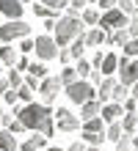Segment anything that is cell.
Masks as SVG:
<instances>
[{"mask_svg":"<svg viewBox=\"0 0 138 151\" xmlns=\"http://www.w3.org/2000/svg\"><path fill=\"white\" fill-rule=\"evenodd\" d=\"M130 39L133 36H130V30H127V28H116V30H110L108 36H105V44H122V47H124Z\"/></svg>","mask_w":138,"mask_h":151,"instance_id":"cell-15","label":"cell"},{"mask_svg":"<svg viewBox=\"0 0 138 151\" xmlns=\"http://www.w3.org/2000/svg\"><path fill=\"white\" fill-rule=\"evenodd\" d=\"M119 8L127 14V17H133L135 11H138V6H135V0H119Z\"/></svg>","mask_w":138,"mask_h":151,"instance_id":"cell-33","label":"cell"},{"mask_svg":"<svg viewBox=\"0 0 138 151\" xmlns=\"http://www.w3.org/2000/svg\"><path fill=\"white\" fill-rule=\"evenodd\" d=\"M17 93H20V99H22L25 104H28V102H33V88H31V85H25V83H22L20 88H17Z\"/></svg>","mask_w":138,"mask_h":151,"instance_id":"cell-32","label":"cell"},{"mask_svg":"<svg viewBox=\"0 0 138 151\" xmlns=\"http://www.w3.org/2000/svg\"><path fill=\"white\" fill-rule=\"evenodd\" d=\"M86 151H99V146H88V148H86Z\"/></svg>","mask_w":138,"mask_h":151,"instance_id":"cell-51","label":"cell"},{"mask_svg":"<svg viewBox=\"0 0 138 151\" xmlns=\"http://www.w3.org/2000/svg\"><path fill=\"white\" fill-rule=\"evenodd\" d=\"M91 69H94V66H91L86 58H77V77H80V80L91 77Z\"/></svg>","mask_w":138,"mask_h":151,"instance_id":"cell-27","label":"cell"},{"mask_svg":"<svg viewBox=\"0 0 138 151\" xmlns=\"http://www.w3.org/2000/svg\"><path fill=\"white\" fill-rule=\"evenodd\" d=\"M133 151H135V148H133Z\"/></svg>","mask_w":138,"mask_h":151,"instance_id":"cell-57","label":"cell"},{"mask_svg":"<svg viewBox=\"0 0 138 151\" xmlns=\"http://www.w3.org/2000/svg\"><path fill=\"white\" fill-rule=\"evenodd\" d=\"M122 107H124V113H135V110H138V99H133V96H130Z\"/></svg>","mask_w":138,"mask_h":151,"instance_id":"cell-39","label":"cell"},{"mask_svg":"<svg viewBox=\"0 0 138 151\" xmlns=\"http://www.w3.org/2000/svg\"><path fill=\"white\" fill-rule=\"evenodd\" d=\"M22 83H25V80L20 74V69H8V85H11V88H20Z\"/></svg>","mask_w":138,"mask_h":151,"instance_id":"cell-31","label":"cell"},{"mask_svg":"<svg viewBox=\"0 0 138 151\" xmlns=\"http://www.w3.org/2000/svg\"><path fill=\"white\" fill-rule=\"evenodd\" d=\"M66 151H86V143H72Z\"/></svg>","mask_w":138,"mask_h":151,"instance_id":"cell-47","label":"cell"},{"mask_svg":"<svg viewBox=\"0 0 138 151\" xmlns=\"http://www.w3.org/2000/svg\"><path fill=\"white\" fill-rule=\"evenodd\" d=\"M105 36H108V33L102 28H94V30L86 33V44H88V47H99V44H105Z\"/></svg>","mask_w":138,"mask_h":151,"instance_id":"cell-18","label":"cell"},{"mask_svg":"<svg viewBox=\"0 0 138 151\" xmlns=\"http://www.w3.org/2000/svg\"><path fill=\"white\" fill-rule=\"evenodd\" d=\"M31 8H33V14H36V17H44V19H61L58 11H55V8H47L44 3H33Z\"/></svg>","mask_w":138,"mask_h":151,"instance_id":"cell-19","label":"cell"},{"mask_svg":"<svg viewBox=\"0 0 138 151\" xmlns=\"http://www.w3.org/2000/svg\"><path fill=\"white\" fill-rule=\"evenodd\" d=\"M47 151H64V148H58V146H53V148H47Z\"/></svg>","mask_w":138,"mask_h":151,"instance_id":"cell-52","label":"cell"},{"mask_svg":"<svg viewBox=\"0 0 138 151\" xmlns=\"http://www.w3.org/2000/svg\"><path fill=\"white\" fill-rule=\"evenodd\" d=\"M64 88H66V96H69L75 104H86V102H91V99H97L94 85L86 83V80H75L72 85H64Z\"/></svg>","mask_w":138,"mask_h":151,"instance_id":"cell-3","label":"cell"},{"mask_svg":"<svg viewBox=\"0 0 138 151\" xmlns=\"http://www.w3.org/2000/svg\"><path fill=\"white\" fill-rule=\"evenodd\" d=\"M99 72H102L105 77H113L119 72V55H113V52H105L102 58V66H99Z\"/></svg>","mask_w":138,"mask_h":151,"instance_id":"cell-13","label":"cell"},{"mask_svg":"<svg viewBox=\"0 0 138 151\" xmlns=\"http://www.w3.org/2000/svg\"><path fill=\"white\" fill-rule=\"evenodd\" d=\"M55 121H58V129L61 132H77L80 129V115L72 113V110H66V107L55 110Z\"/></svg>","mask_w":138,"mask_h":151,"instance_id":"cell-8","label":"cell"},{"mask_svg":"<svg viewBox=\"0 0 138 151\" xmlns=\"http://www.w3.org/2000/svg\"><path fill=\"white\" fill-rule=\"evenodd\" d=\"M86 8V0H69V14L77 17V11H83Z\"/></svg>","mask_w":138,"mask_h":151,"instance_id":"cell-36","label":"cell"},{"mask_svg":"<svg viewBox=\"0 0 138 151\" xmlns=\"http://www.w3.org/2000/svg\"><path fill=\"white\" fill-rule=\"evenodd\" d=\"M11 115H17L25 129H33V132H42L44 137L55 135V127H53V110L50 104H36V102H28L25 107H14Z\"/></svg>","mask_w":138,"mask_h":151,"instance_id":"cell-1","label":"cell"},{"mask_svg":"<svg viewBox=\"0 0 138 151\" xmlns=\"http://www.w3.org/2000/svg\"><path fill=\"white\" fill-rule=\"evenodd\" d=\"M119 77H122V85L130 88L135 80H138V58H130L124 66H119Z\"/></svg>","mask_w":138,"mask_h":151,"instance_id":"cell-9","label":"cell"},{"mask_svg":"<svg viewBox=\"0 0 138 151\" xmlns=\"http://www.w3.org/2000/svg\"><path fill=\"white\" fill-rule=\"evenodd\" d=\"M39 83H42V80H39V77H33V74H28V80H25V85H31L33 91H39Z\"/></svg>","mask_w":138,"mask_h":151,"instance_id":"cell-42","label":"cell"},{"mask_svg":"<svg viewBox=\"0 0 138 151\" xmlns=\"http://www.w3.org/2000/svg\"><path fill=\"white\" fill-rule=\"evenodd\" d=\"M25 11L22 0H0V14H6L8 19H20Z\"/></svg>","mask_w":138,"mask_h":151,"instance_id":"cell-10","label":"cell"},{"mask_svg":"<svg viewBox=\"0 0 138 151\" xmlns=\"http://www.w3.org/2000/svg\"><path fill=\"white\" fill-rule=\"evenodd\" d=\"M47 8H55V11H61V8H66L69 6V0H42Z\"/></svg>","mask_w":138,"mask_h":151,"instance_id":"cell-35","label":"cell"},{"mask_svg":"<svg viewBox=\"0 0 138 151\" xmlns=\"http://www.w3.org/2000/svg\"><path fill=\"white\" fill-rule=\"evenodd\" d=\"M0 60H3L8 69L17 66V60H20V58H17V50L14 47H0Z\"/></svg>","mask_w":138,"mask_h":151,"instance_id":"cell-22","label":"cell"},{"mask_svg":"<svg viewBox=\"0 0 138 151\" xmlns=\"http://www.w3.org/2000/svg\"><path fill=\"white\" fill-rule=\"evenodd\" d=\"M99 115H102V121L110 124V121H119L124 115V107L119 102H108V104H102V113H99Z\"/></svg>","mask_w":138,"mask_h":151,"instance_id":"cell-11","label":"cell"},{"mask_svg":"<svg viewBox=\"0 0 138 151\" xmlns=\"http://www.w3.org/2000/svg\"><path fill=\"white\" fill-rule=\"evenodd\" d=\"M102 113V102L99 99H91L86 104H80V121H88V118H97Z\"/></svg>","mask_w":138,"mask_h":151,"instance_id":"cell-12","label":"cell"},{"mask_svg":"<svg viewBox=\"0 0 138 151\" xmlns=\"http://www.w3.org/2000/svg\"><path fill=\"white\" fill-rule=\"evenodd\" d=\"M135 127H138V115H135V113H124V115H122V129L133 135Z\"/></svg>","mask_w":138,"mask_h":151,"instance_id":"cell-24","label":"cell"},{"mask_svg":"<svg viewBox=\"0 0 138 151\" xmlns=\"http://www.w3.org/2000/svg\"><path fill=\"white\" fill-rule=\"evenodd\" d=\"M133 148H135V151H138V137H133Z\"/></svg>","mask_w":138,"mask_h":151,"instance_id":"cell-50","label":"cell"},{"mask_svg":"<svg viewBox=\"0 0 138 151\" xmlns=\"http://www.w3.org/2000/svg\"><path fill=\"white\" fill-rule=\"evenodd\" d=\"M28 72H31L33 77L44 80V77H47V66H44V63H31V69H28Z\"/></svg>","mask_w":138,"mask_h":151,"instance_id":"cell-34","label":"cell"},{"mask_svg":"<svg viewBox=\"0 0 138 151\" xmlns=\"http://www.w3.org/2000/svg\"><path fill=\"white\" fill-rule=\"evenodd\" d=\"M127 22H130V17H127L122 8H108V11H102V17H99V28L102 30H116V28H127Z\"/></svg>","mask_w":138,"mask_h":151,"instance_id":"cell-4","label":"cell"},{"mask_svg":"<svg viewBox=\"0 0 138 151\" xmlns=\"http://www.w3.org/2000/svg\"><path fill=\"white\" fill-rule=\"evenodd\" d=\"M58 60H61V63H69V60H72V52L69 50H58Z\"/></svg>","mask_w":138,"mask_h":151,"instance_id":"cell-44","label":"cell"},{"mask_svg":"<svg viewBox=\"0 0 138 151\" xmlns=\"http://www.w3.org/2000/svg\"><path fill=\"white\" fill-rule=\"evenodd\" d=\"M8 132H25V124L20 118H11V124H8Z\"/></svg>","mask_w":138,"mask_h":151,"instance_id":"cell-38","label":"cell"},{"mask_svg":"<svg viewBox=\"0 0 138 151\" xmlns=\"http://www.w3.org/2000/svg\"><path fill=\"white\" fill-rule=\"evenodd\" d=\"M0 124H3V110H0Z\"/></svg>","mask_w":138,"mask_h":151,"instance_id":"cell-54","label":"cell"},{"mask_svg":"<svg viewBox=\"0 0 138 151\" xmlns=\"http://www.w3.org/2000/svg\"><path fill=\"white\" fill-rule=\"evenodd\" d=\"M102 58H105V52H97V55H94V60H91V66H94V69H99V66H102Z\"/></svg>","mask_w":138,"mask_h":151,"instance_id":"cell-46","label":"cell"},{"mask_svg":"<svg viewBox=\"0 0 138 151\" xmlns=\"http://www.w3.org/2000/svg\"><path fill=\"white\" fill-rule=\"evenodd\" d=\"M133 99H138V80L133 83Z\"/></svg>","mask_w":138,"mask_h":151,"instance_id":"cell-49","label":"cell"},{"mask_svg":"<svg viewBox=\"0 0 138 151\" xmlns=\"http://www.w3.org/2000/svg\"><path fill=\"white\" fill-rule=\"evenodd\" d=\"M135 115H138V110H135Z\"/></svg>","mask_w":138,"mask_h":151,"instance_id":"cell-56","label":"cell"},{"mask_svg":"<svg viewBox=\"0 0 138 151\" xmlns=\"http://www.w3.org/2000/svg\"><path fill=\"white\" fill-rule=\"evenodd\" d=\"M61 88H64V83H61V77H44L42 83H39V93H42V99H44V104H53L55 102V96L61 93Z\"/></svg>","mask_w":138,"mask_h":151,"instance_id":"cell-6","label":"cell"},{"mask_svg":"<svg viewBox=\"0 0 138 151\" xmlns=\"http://www.w3.org/2000/svg\"><path fill=\"white\" fill-rule=\"evenodd\" d=\"M17 69H20V72H28V69H31V60H28V58H20V60H17Z\"/></svg>","mask_w":138,"mask_h":151,"instance_id":"cell-45","label":"cell"},{"mask_svg":"<svg viewBox=\"0 0 138 151\" xmlns=\"http://www.w3.org/2000/svg\"><path fill=\"white\" fill-rule=\"evenodd\" d=\"M8 88H11V85H8V77L3 80V77H0V93H6L8 91Z\"/></svg>","mask_w":138,"mask_h":151,"instance_id":"cell-48","label":"cell"},{"mask_svg":"<svg viewBox=\"0 0 138 151\" xmlns=\"http://www.w3.org/2000/svg\"><path fill=\"white\" fill-rule=\"evenodd\" d=\"M105 121H102V115H97V118H88V121H83V132H105Z\"/></svg>","mask_w":138,"mask_h":151,"instance_id":"cell-21","label":"cell"},{"mask_svg":"<svg viewBox=\"0 0 138 151\" xmlns=\"http://www.w3.org/2000/svg\"><path fill=\"white\" fill-rule=\"evenodd\" d=\"M0 151H17L14 132H8V129H0Z\"/></svg>","mask_w":138,"mask_h":151,"instance_id":"cell-17","label":"cell"},{"mask_svg":"<svg viewBox=\"0 0 138 151\" xmlns=\"http://www.w3.org/2000/svg\"><path fill=\"white\" fill-rule=\"evenodd\" d=\"M127 30H130V36H138V11L130 17V22H127Z\"/></svg>","mask_w":138,"mask_h":151,"instance_id":"cell-37","label":"cell"},{"mask_svg":"<svg viewBox=\"0 0 138 151\" xmlns=\"http://www.w3.org/2000/svg\"><path fill=\"white\" fill-rule=\"evenodd\" d=\"M3 96H6V102H8V104H14L17 99H20V93H17V88H8V91H6Z\"/></svg>","mask_w":138,"mask_h":151,"instance_id":"cell-41","label":"cell"},{"mask_svg":"<svg viewBox=\"0 0 138 151\" xmlns=\"http://www.w3.org/2000/svg\"><path fill=\"white\" fill-rule=\"evenodd\" d=\"M122 50H124V55H130V58H138V36H133V39L127 41Z\"/></svg>","mask_w":138,"mask_h":151,"instance_id":"cell-30","label":"cell"},{"mask_svg":"<svg viewBox=\"0 0 138 151\" xmlns=\"http://www.w3.org/2000/svg\"><path fill=\"white\" fill-rule=\"evenodd\" d=\"M36 41V55H39L42 60H53V58H58V44H55V39L53 36H47V33H44V36H39V39H33Z\"/></svg>","mask_w":138,"mask_h":151,"instance_id":"cell-7","label":"cell"},{"mask_svg":"<svg viewBox=\"0 0 138 151\" xmlns=\"http://www.w3.org/2000/svg\"><path fill=\"white\" fill-rule=\"evenodd\" d=\"M44 143H47V137H44V135H33V137H28L20 148H22V151H39Z\"/></svg>","mask_w":138,"mask_h":151,"instance_id":"cell-20","label":"cell"},{"mask_svg":"<svg viewBox=\"0 0 138 151\" xmlns=\"http://www.w3.org/2000/svg\"><path fill=\"white\" fill-rule=\"evenodd\" d=\"M83 140H86L88 146H102L108 140V135L105 132H83Z\"/></svg>","mask_w":138,"mask_h":151,"instance_id":"cell-23","label":"cell"},{"mask_svg":"<svg viewBox=\"0 0 138 151\" xmlns=\"http://www.w3.org/2000/svg\"><path fill=\"white\" fill-rule=\"evenodd\" d=\"M80 19L86 22V25H97L99 22V11H97V8H83V17H80Z\"/></svg>","mask_w":138,"mask_h":151,"instance_id":"cell-28","label":"cell"},{"mask_svg":"<svg viewBox=\"0 0 138 151\" xmlns=\"http://www.w3.org/2000/svg\"><path fill=\"white\" fill-rule=\"evenodd\" d=\"M86 33H80L77 39H72L69 41V52H72V58H83V52H86Z\"/></svg>","mask_w":138,"mask_h":151,"instance_id":"cell-16","label":"cell"},{"mask_svg":"<svg viewBox=\"0 0 138 151\" xmlns=\"http://www.w3.org/2000/svg\"><path fill=\"white\" fill-rule=\"evenodd\" d=\"M86 3H99V0H86Z\"/></svg>","mask_w":138,"mask_h":151,"instance_id":"cell-53","label":"cell"},{"mask_svg":"<svg viewBox=\"0 0 138 151\" xmlns=\"http://www.w3.org/2000/svg\"><path fill=\"white\" fill-rule=\"evenodd\" d=\"M135 6H138V0H135Z\"/></svg>","mask_w":138,"mask_h":151,"instance_id":"cell-55","label":"cell"},{"mask_svg":"<svg viewBox=\"0 0 138 151\" xmlns=\"http://www.w3.org/2000/svg\"><path fill=\"white\" fill-rule=\"evenodd\" d=\"M113 88H116V80H113V77H102V83H99V91H97V96H99V102H102V104L110 102V93H113Z\"/></svg>","mask_w":138,"mask_h":151,"instance_id":"cell-14","label":"cell"},{"mask_svg":"<svg viewBox=\"0 0 138 151\" xmlns=\"http://www.w3.org/2000/svg\"><path fill=\"white\" fill-rule=\"evenodd\" d=\"M116 3H119V0H99V8H102V11H108V8H116Z\"/></svg>","mask_w":138,"mask_h":151,"instance_id":"cell-43","label":"cell"},{"mask_svg":"<svg viewBox=\"0 0 138 151\" xmlns=\"http://www.w3.org/2000/svg\"><path fill=\"white\" fill-rule=\"evenodd\" d=\"M28 33H31V25L22 22V19H14V22H8V25H0V41H6V44H11L17 39H25Z\"/></svg>","mask_w":138,"mask_h":151,"instance_id":"cell-5","label":"cell"},{"mask_svg":"<svg viewBox=\"0 0 138 151\" xmlns=\"http://www.w3.org/2000/svg\"><path fill=\"white\" fill-rule=\"evenodd\" d=\"M20 50H22V52H33V50H36V41H31V39L25 36V39H22V44H20Z\"/></svg>","mask_w":138,"mask_h":151,"instance_id":"cell-40","label":"cell"},{"mask_svg":"<svg viewBox=\"0 0 138 151\" xmlns=\"http://www.w3.org/2000/svg\"><path fill=\"white\" fill-rule=\"evenodd\" d=\"M80 33H86V22H83L80 17L66 14V17H61V19L55 22V44H58V47H66V44L72 39H77Z\"/></svg>","mask_w":138,"mask_h":151,"instance_id":"cell-2","label":"cell"},{"mask_svg":"<svg viewBox=\"0 0 138 151\" xmlns=\"http://www.w3.org/2000/svg\"><path fill=\"white\" fill-rule=\"evenodd\" d=\"M127 85H122V83H116V88H113V93H110V102H119V104H124L127 102Z\"/></svg>","mask_w":138,"mask_h":151,"instance_id":"cell-26","label":"cell"},{"mask_svg":"<svg viewBox=\"0 0 138 151\" xmlns=\"http://www.w3.org/2000/svg\"><path fill=\"white\" fill-rule=\"evenodd\" d=\"M105 135H108V140H113V143H116V140L124 135V129H122V121H110V127L105 129Z\"/></svg>","mask_w":138,"mask_h":151,"instance_id":"cell-25","label":"cell"},{"mask_svg":"<svg viewBox=\"0 0 138 151\" xmlns=\"http://www.w3.org/2000/svg\"><path fill=\"white\" fill-rule=\"evenodd\" d=\"M77 80V69H69V66H64V72H61V83L64 85H72Z\"/></svg>","mask_w":138,"mask_h":151,"instance_id":"cell-29","label":"cell"}]
</instances>
